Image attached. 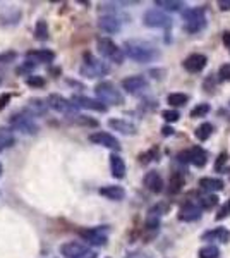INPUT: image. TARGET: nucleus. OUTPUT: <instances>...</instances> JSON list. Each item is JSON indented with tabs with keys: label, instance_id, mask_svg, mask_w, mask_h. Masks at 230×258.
Segmentation results:
<instances>
[{
	"label": "nucleus",
	"instance_id": "f257e3e1",
	"mask_svg": "<svg viewBox=\"0 0 230 258\" xmlns=\"http://www.w3.org/2000/svg\"><path fill=\"white\" fill-rule=\"evenodd\" d=\"M124 54L132 61L141 62V64L152 62L158 57V50L152 43L142 42V40H128L124 43Z\"/></svg>",
	"mask_w": 230,
	"mask_h": 258
},
{
	"label": "nucleus",
	"instance_id": "f03ea898",
	"mask_svg": "<svg viewBox=\"0 0 230 258\" xmlns=\"http://www.w3.org/2000/svg\"><path fill=\"white\" fill-rule=\"evenodd\" d=\"M110 67L106 66V62H103L102 59H96L91 54H84L82 55V66L79 69V74L82 78H102L105 74H108Z\"/></svg>",
	"mask_w": 230,
	"mask_h": 258
},
{
	"label": "nucleus",
	"instance_id": "7ed1b4c3",
	"mask_svg": "<svg viewBox=\"0 0 230 258\" xmlns=\"http://www.w3.org/2000/svg\"><path fill=\"white\" fill-rule=\"evenodd\" d=\"M94 93H96L98 100L103 103H110V105H122L124 103V95L117 90V86L112 81H102L94 86Z\"/></svg>",
	"mask_w": 230,
	"mask_h": 258
},
{
	"label": "nucleus",
	"instance_id": "20e7f679",
	"mask_svg": "<svg viewBox=\"0 0 230 258\" xmlns=\"http://www.w3.org/2000/svg\"><path fill=\"white\" fill-rule=\"evenodd\" d=\"M9 124L12 129L19 131V133L22 134H30V136H33V134H36L40 131L38 124L33 121V117H31L26 110L12 114V116L9 117Z\"/></svg>",
	"mask_w": 230,
	"mask_h": 258
},
{
	"label": "nucleus",
	"instance_id": "39448f33",
	"mask_svg": "<svg viewBox=\"0 0 230 258\" xmlns=\"http://www.w3.org/2000/svg\"><path fill=\"white\" fill-rule=\"evenodd\" d=\"M182 18H184V30L189 31V33H198V31L204 30L206 18H204V9H201V7L184 11Z\"/></svg>",
	"mask_w": 230,
	"mask_h": 258
},
{
	"label": "nucleus",
	"instance_id": "423d86ee",
	"mask_svg": "<svg viewBox=\"0 0 230 258\" xmlns=\"http://www.w3.org/2000/svg\"><path fill=\"white\" fill-rule=\"evenodd\" d=\"M60 255L64 258H96V253L90 249L86 244L78 243V241H69L58 248Z\"/></svg>",
	"mask_w": 230,
	"mask_h": 258
},
{
	"label": "nucleus",
	"instance_id": "0eeeda50",
	"mask_svg": "<svg viewBox=\"0 0 230 258\" xmlns=\"http://www.w3.org/2000/svg\"><path fill=\"white\" fill-rule=\"evenodd\" d=\"M96 47L98 52L105 59H108V61L115 62V64H122L124 62V52H122V49H118V45H115L110 38H98Z\"/></svg>",
	"mask_w": 230,
	"mask_h": 258
},
{
	"label": "nucleus",
	"instance_id": "6e6552de",
	"mask_svg": "<svg viewBox=\"0 0 230 258\" xmlns=\"http://www.w3.org/2000/svg\"><path fill=\"white\" fill-rule=\"evenodd\" d=\"M46 103H48L50 109H54L55 112H58V114H64V116L74 117L78 114V107L74 105L72 100H67V98L62 97V95H57V93L48 95Z\"/></svg>",
	"mask_w": 230,
	"mask_h": 258
},
{
	"label": "nucleus",
	"instance_id": "1a4fd4ad",
	"mask_svg": "<svg viewBox=\"0 0 230 258\" xmlns=\"http://www.w3.org/2000/svg\"><path fill=\"white\" fill-rule=\"evenodd\" d=\"M79 236H81L82 241L93 246H105L106 241H108L106 231L102 227H82L79 229Z\"/></svg>",
	"mask_w": 230,
	"mask_h": 258
},
{
	"label": "nucleus",
	"instance_id": "9d476101",
	"mask_svg": "<svg viewBox=\"0 0 230 258\" xmlns=\"http://www.w3.org/2000/svg\"><path fill=\"white\" fill-rule=\"evenodd\" d=\"M142 21H144V25L150 28H165L166 30V28L172 26V19L158 9H150L148 13L144 14Z\"/></svg>",
	"mask_w": 230,
	"mask_h": 258
},
{
	"label": "nucleus",
	"instance_id": "9b49d317",
	"mask_svg": "<svg viewBox=\"0 0 230 258\" xmlns=\"http://www.w3.org/2000/svg\"><path fill=\"white\" fill-rule=\"evenodd\" d=\"M72 103L78 107V109H90L94 110V112H106V105L100 100H94V98H88V97H82V95H74Z\"/></svg>",
	"mask_w": 230,
	"mask_h": 258
},
{
	"label": "nucleus",
	"instance_id": "f8f14e48",
	"mask_svg": "<svg viewBox=\"0 0 230 258\" xmlns=\"http://www.w3.org/2000/svg\"><path fill=\"white\" fill-rule=\"evenodd\" d=\"M90 141L94 143V145H100V146H105V148H110V150H120V143L115 136H112L110 133H103V131H98V133H93L90 136Z\"/></svg>",
	"mask_w": 230,
	"mask_h": 258
},
{
	"label": "nucleus",
	"instance_id": "ddd939ff",
	"mask_svg": "<svg viewBox=\"0 0 230 258\" xmlns=\"http://www.w3.org/2000/svg\"><path fill=\"white\" fill-rule=\"evenodd\" d=\"M122 88L130 95H136V93H140V91L148 88V81H146L142 76H129L122 81Z\"/></svg>",
	"mask_w": 230,
	"mask_h": 258
},
{
	"label": "nucleus",
	"instance_id": "4468645a",
	"mask_svg": "<svg viewBox=\"0 0 230 258\" xmlns=\"http://www.w3.org/2000/svg\"><path fill=\"white\" fill-rule=\"evenodd\" d=\"M24 110L31 117H43L48 112V103H46V100H42V98H31Z\"/></svg>",
	"mask_w": 230,
	"mask_h": 258
},
{
	"label": "nucleus",
	"instance_id": "2eb2a0df",
	"mask_svg": "<svg viewBox=\"0 0 230 258\" xmlns=\"http://www.w3.org/2000/svg\"><path fill=\"white\" fill-rule=\"evenodd\" d=\"M26 59L28 61H33L36 64H50V62L55 61V54L52 50H46V49H40V50H30L26 54Z\"/></svg>",
	"mask_w": 230,
	"mask_h": 258
},
{
	"label": "nucleus",
	"instance_id": "dca6fc26",
	"mask_svg": "<svg viewBox=\"0 0 230 258\" xmlns=\"http://www.w3.org/2000/svg\"><path fill=\"white\" fill-rule=\"evenodd\" d=\"M98 26L102 28L105 33H117L120 31V21L115 14H105L98 19Z\"/></svg>",
	"mask_w": 230,
	"mask_h": 258
},
{
	"label": "nucleus",
	"instance_id": "f3484780",
	"mask_svg": "<svg viewBox=\"0 0 230 258\" xmlns=\"http://www.w3.org/2000/svg\"><path fill=\"white\" fill-rule=\"evenodd\" d=\"M206 66V55L203 54H192L189 55L184 61V69H188L189 73H200Z\"/></svg>",
	"mask_w": 230,
	"mask_h": 258
},
{
	"label": "nucleus",
	"instance_id": "a211bd4d",
	"mask_svg": "<svg viewBox=\"0 0 230 258\" xmlns=\"http://www.w3.org/2000/svg\"><path fill=\"white\" fill-rule=\"evenodd\" d=\"M201 208L198 205H184L182 208L179 210V213H177V217H179V220L182 222H194L198 219H201Z\"/></svg>",
	"mask_w": 230,
	"mask_h": 258
},
{
	"label": "nucleus",
	"instance_id": "6ab92c4d",
	"mask_svg": "<svg viewBox=\"0 0 230 258\" xmlns=\"http://www.w3.org/2000/svg\"><path fill=\"white\" fill-rule=\"evenodd\" d=\"M142 182H144V186L152 193H160L162 189H164V179H162V176L156 172V170H150V172L144 176Z\"/></svg>",
	"mask_w": 230,
	"mask_h": 258
},
{
	"label": "nucleus",
	"instance_id": "aec40b11",
	"mask_svg": "<svg viewBox=\"0 0 230 258\" xmlns=\"http://www.w3.org/2000/svg\"><path fill=\"white\" fill-rule=\"evenodd\" d=\"M203 241H220V243H228L230 241V231L225 227H216V229H212V231L204 232L201 236Z\"/></svg>",
	"mask_w": 230,
	"mask_h": 258
},
{
	"label": "nucleus",
	"instance_id": "412c9836",
	"mask_svg": "<svg viewBox=\"0 0 230 258\" xmlns=\"http://www.w3.org/2000/svg\"><path fill=\"white\" fill-rule=\"evenodd\" d=\"M110 170H112V176L115 179H122L126 176V162L122 160L120 155H110Z\"/></svg>",
	"mask_w": 230,
	"mask_h": 258
},
{
	"label": "nucleus",
	"instance_id": "4be33fe9",
	"mask_svg": "<svg viewBox=\"0 0 230 258\" xmlns=\"http://www.w3.org/2000/svg\"><path fill=\"white\" fill-rule=\"evenodd\" d=\"M98 193L102 194V196L108 198V200H124L126 196V189L122 188V186H103V188L98 189Z\"/></svg>",
	"mask_w": 230,
	"mask_h": 258
},
{
	"label": "nucleus",
	"instance_id": "5701e85b",
	"mask_svg": "<svg viewBox=\"0 0 230 258\" xmlns=\"http://www.w3.org/2000/svg\"><path fill=\"white\" fill-rule=\"evenodd\" d=\"M108 126L122 134H136V126L130 124L128 121H124V119H110Z\"/></svg>",
	"mask_w": 230,
	"mask_h": 258
},
{
	"label": "nucleus",
	"instance_id": "b1692460",
	"mask_svg": "<svg viewBox=\"0 0 230 258\" xmlns=\"http://www.w3.org/2000/svg\"><path fill=\"white\" fill-rule=\"evenodd\" d=\"M189 157H191V164L196 165V167H204L206 160H208V155L201 146H194V148L189 150Z\"/></svg>",
	"mask_w": 230,
	"mask_h": 258
},
{
	"label": "nucleus",
	"instance_id": "393cba45",
	"mask_svg": "<svg viewBox=\"0 0 230 258\" xmlns=\"http://www.w3.org/2000/svg\"><path fill=\"white\" fill-rule=\"evenodd\" d=\"M16 143L14 131L10 128H0V152L10 148Z\"/></svg>",
	"mask_w": 230,
	"mask_h": 258
},
{
	"label": "nucleus",
	"instance_id": "a878e982",
	"mask_svg": "<svg viewBox=\"0 0 230 258\" xmlns=\"http://www.w3.org/2000/svg\"><path fill=\"white\" fill-rule=\"evenodd\" d=\"M200 186L206 191H222L224 189V181L222 179H215V177H203L200 179Z\"/></svg>",
	"mask_w": 230,
	"mask_h": 258
},
{
	"label": "nucleus",
	"instance_id": "bb28decb",
	"mask_svg": "<svg viewBox=\"0 0 230 258\" xmlns=\"http://www.w3.org/2000/svg\"><path fill=\"white\" fill-rule=\"evenodd\" d=\"M184 176L180 172H176L172 177H170V182H168V191L170 193H179L182 188H184Z\"/></svg>",
	"mask_w": 230,
	"mask_h": 258
},
{
	"label": "nucleus",
	"instance_id": "cd10ccee",
	"mask_svg": "<svg viewBox=\"0 0 230 258\" xmlns=\"http://www.w3.org/2000/svg\"><path fill=\"white\" fill-rule=\"evenodd\" d=\"M212 133H213V126L210 124V122H204V124H201V126H198L196 128V138L200 141H206L210 136H212Z\"/></svg>",
	"mask_w": 230,
	"mask_h": 258
},
{
	"label": "nucleus",
	"instance_id": "c85d7f7f",
	"mask_svg": "<svg viewBox=\"0 0 230 258\" xmlns=\"http://www.w3.org/2000/svg\"><path fill=\"white\" fill-rule=\"evenodd\" d=\"M154 6L162 7L165 11H180V7H184V2H179V0H156Z\"/></svg>",
	"mask_w": 230,
	"mask_h": 258
},
{
	"label": "nucleus",
	"instance_id": "c756f323",
	"mask_svg": "<svg viewBox=\"0 0 230 258\" xmlns=\"http://www.w3.org/2000/svg\"><path fill=\"white\" fill-rule=\"evenodd\" d=\"M34 37L40 42H45L46 38H48V25H46V21H38L36 26H34Z\"/></svg>",
	"mask_w": 230,
	"mask_h": 258
},
{
	"label": "nucleus",
	"instance_id": "7c9ffc66",
	"mask_svg": "<svg viewBox=\"0 0 230 258\" xmlns=\"http://www.w3.org/2000/svg\"><path fill=\"white\" fill-rule=\"evenodd\" d=\"M188 95H184V93H170L168 95V98H166V102L170 103L172 107H180V105H184V103H188Z\"/></svg>",
	"mask_w": 230,
	"mask_h": 258
},
{
	"label": "nucleus",
	"instance_id": "2f4dec72",
	"mask_svg": "<svg viewBox=\"0 0 230 258\" xmlns=\"http://www.w3.org/2000/svg\"><path fill=\"white\" fill-rule=\"evenodd\" d=\"M218 255H220V249L216 246H204L198 251L200 258H218Z\"/></svg>",
	"mask_w": 230,
	"mask_h": 258
},
{
	"label": "nucleus",
	"instance_id": "473e14b6",
	"mask_svg": "<svg viewBox=\"0 0 230 258\" xmlns=\"http://www.w3.org/2000/svg\"><path fill=\"white\" fill-rule=\"evenodd\" d=\"M208 112H210V105H208V103H200V105L194 107V109L191 110V117H192V119L203 117V116H206Z\"/></svg>",
	"mask_w": 230,
	"mask_h": 258
},
{
	"label": "nucleus",
	"instance_id": "72a5a7b5",
	"mask_svg": "<svg viewBox=\"0 0 230 258\" xmlns=\"http://www.w3.org/2000/svg\"><path fill=\"white\" fill-rule=\"evenodd\" d=\"M26 85L31 86V88H43L45 86V79L42 76H30L26 79Z\"/></svg>",
	"mask_w": 230,
	"mask_h": 258
},
{
	"label": "nucleus",
	"instance_id": "f704fd0d",
	"mask_svg": "<svg viewBox=\"0 0 230 258\" xmlns=\"http://www.w3.org/2000/svg\"><path fill=\"white\" fill-rule=\"evenodd\" d=\"M201 206L206 210H210V208H213L216 203H218V198L215 196V194H210V196H204V198H201Z\"/></svg>",
	"mask_w": 230,
	"mask_h": 258
},
{
	"label": "nucleus",
	"instance_id": "c9c22d12",
	"mask_svg": "<svg viewBox=\"0 0 230 258\" xmlns=\"http://www.w3.org/2000/svg\"><path fill=\"white\" fill-rule=\"evenodd\" d=\"M162 117H164L166 122H177L180 117V114L177 112V110H164V112H162Z\"/></svg>",
	"mask_w": 230,
	"mask_h": 258
},
{
	"label": "nucleus",
	"instance_id": "e433bc0d",
	"mask_svg": "<svg viewBox=\"0 0 230 258\" xmlns=\"http://www.w3.org/2000/svg\"><path fill=\"white\" fill-rule=\"evenodd\" d=\"M230 215V200L228 201H225L224 205H222V208L218 210V213H216V220H222V219H225V217H228Z\"/></svg>",
	"mask_w": 230,
	"mask_h": 258
},
{
	"label": "nucleus",
	"instance_id": "4c0bfd02",
	"mask_svg": "<svg viewBox=\"0 0 230 258\" xmlns=\"http://www.w3.org/2000/svg\"><path fill=\"white\" fill-rule=\"evenodd\" d=\"M74 119H76V122H79V124H82V126H93V128H96L98 126V122L94 121V119H90V117H84V116H76Z\"/></svg>",
	"mask_w": 230,
	"mask_h": 258
},
{
	"label": "nucleus",
	"instance_id": "58836bf2",
	"mask_svg": "<svg viewBox=\"0 0 230 258\" xmlns=\"http://www.w3.org/2000/svg\"><path fill=\"white\" fill-rule=\"evenodd\" d=\"M16 57H18L16 52H4V54H0V64H9Z\"/></svg>",
	"mask_w": 230,
	"mask_h": 258
},
{
	"label": "nucleus",
	"instance_id": "ea45409f",
	"mask_svg": "<svg viewBox=\"0 0 230 258\" xmlns=\"http://www.w3.org/2000/svg\"><path fill=\"white\" fill-rule=\"evenodd\" d=\"M222 81H230V64H224L220 67V73H218Z\"/></svg>",
	"mask_w": 230,
	"mask_h": 258
},
{
	"label": "nucleus",
	"instance_id": "a19ab883",
	"mask_svg": "<svg viewBox=\"0 0 230 258\" xmlns=\"http://www.w3.org/2000/svg\"><path fill=\"white\" fill-rule=\"evenodd\" d=\"M227 158H228V155L225 153V152L218 155V158H216V164H215V169H216V170H222V169H224V164H225V162H227Z\"/></svg>",
	"mask_w": 230,
	"mask_h": 258
},
{
	"label": "nucleus",
	"instance_id": "79ce46f5",
	"mask_svg": "<svg viewBox=\"0 0 230 258\" xmlns=\"http://www.w3.org/2000/svg\"><path fill=\"white\" fill-rule=\"evenodd\" d=\"M33 69H34V64H33V62L26 61V62H24V66H22V67H18V71H16V73H18V74L31 73V71H33Z\"/></svg>",
	"mask_w": 230,
	"mask_h": 258
},
{
	"label": "nucleus",
	"instance_id": "37998d69",
	"mask_svg": "<svg viewBox=\"0 0 230 258\" xmlns=\"http://www.w3.org/2000/svg\"><path fill=\"white\" fill-rule=\"evenodd\" d=\"M10 102V93H4L0 95V110H4L7 107V103Z\"/></svg>",
	"mask_w": 230,
	"mask_h": 258
},
{
	"label": "nucleus",
	"instance_id": "c03bdc74",
	"mask_svg": "<svg viewBox=\"0 0 230 258\" xmlns=\"http://www.w3.org/2000/svg\"><path fill=\"white\" fill-rule=\"evenodd\" d=\"M218 6H220L222 11H230V0H220Z\"/></svg>",
	"mask_w": 230,
	"mask_h": 258
},
{
	"label": "nucleus",
	"instance_id": "a18cd8bd",
	"mask_svg": "<svg viewBox=\"0 0 230 258\" xmlns=\"http://www.w3.org/2000/svg\"><path fill=\"white\" fill-rule=\"evenodd\" d=\"M162 134H164V136H172L174 128H170V126H164V129H162Z\"/></svg>",
	"mask_w": 230,
	"mask_h": 258
},
{
	"label": "nucleus",
	"instance_id": "49530a36",
	"mask_svg": "<svg viewBox=\"0 0 230 258\" xmlns=\"http://www.w3.org/2000/svg\"><path fill=\"white\" fill-rule=\"evenodd\" d=\"M126 258H148V256L142 255V253H140V251H134V253H128V256Z\"/></svg>",
	"mask_w": 230,
	"mask_h": 258
},
{
	"label": "nucleus",
	"instance_id": "de8ad7c7",
	"mask_svg": "<svg viewBox=\"0 0 230 258\" xmlns=\"http://www.w3.org/2000/svg\"><path fill=\"white\" fill-rule=\"evenodd\" d=\"M224 45L228 47V49H230V31H227V33H224Z\"/></svg>",
	"mask_w": 230,
	"mask_h": 258
},
{
	"label": "nucleus",
	"instance_id": "09e8293b",
	"mask_svg": "<svg viewBox=\"0 0 230 258\" xmlns=\"http://www.w3.org/2000/svg\"><path fill=\"white\" fill-rule=\"evenodd\" d=\"M0 176H2V164H0Z\"/></svg>",
	"mask_w": 230,
	"mask_h": 258
},
{
	"label": "nucleus",
	"instance_id": "8fccbe9b",
	"mask_svg": "<svg viewBox=\"0 0 230 258\" xmlns=\"http://www.w3.org/2000/svg\"><path fill=\"white\" fill-rule=\"evenodd\" d=\"M0 83H2V78H0Z\"/></svg>",
	"mask_w": 230,
	"mask_h": 258
}]
</instances>
